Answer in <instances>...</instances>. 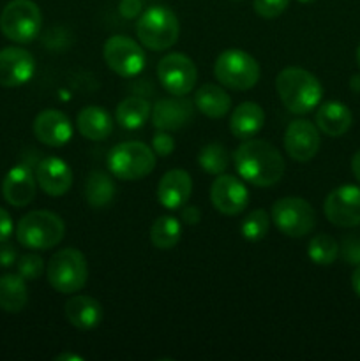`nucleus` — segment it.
<instances>
[{"mask_svg":"<svg viewBox=\"0 0 360 361\" xmlns=\"http://www.w3.org/2000/svg\"><path fill=\"white\" fill-rule=\"evenodd\" d=\"M353 123V115L342 102H325L316 111V127L330 137L344 136Z\"/></svg>","mask_w":360,"mask_h":361,"instance_id":"23","label":"nucleus"},{"mask_svg":"<svg viewBox=\"0 0 360 361\" xmlns=\"http://www.w3.org/2000/svg\"><path fill=\"white\" fill-rule=\"evenodd\" d=\"M152 115V106L147 99L140 97V95H131L126 97L122 102L116 106V122L124 127V129H140L148 122Z\"/></svg>","mask_w":360,"mask_h":361,"instance_id":"27","label":"nucleus"},{"mask_svg":"<svg viewBox=\"0 0 360 361\" xmlns=\"http://www.w3.org/2000/svg\"><path fill=\"white\" fill-rule=\"evenodd\" d=\"M272 222L282 235L304 238L316 226V212L302 197H282L272 207Z\"/></svg>","mask_w":360,"mask_h":361,"instance_id":"9","label":"nucleus"},{"mask_svg":"<svg viewBox=\"0 0 360 361\" xmlns=\"http://www.w3.org/2000/svg\"><path fill=\"white\" fill-rule=\"evenodd\" d=\"M35 180L41 190L48 196L60 197L69 192L73 185V171L60 157L42 159L35 169Z\"/></svg>","mask_w":360,"mask_h":361,"instance_id":"18","label":"nucleus"},{"mask_svg":"<svg viewBox=\"0 0 360 361\" xmlns=\"http://www.w3.org/2000/svg\"><path fill=\"white\" fill-rule=\"evenodd\" d=\"M352 288H353V291L356 293V296L360 298V264H356L355 271H353V275H352Z\"/></svg>","mask_w":360,"mask_h":361,"instance_id":"41","label":"nucleus"},{"mask_svg":"<svg viewBox=\"0 0 360 361\" xmlns=\"http://www.w3.org/2000/svg\"><path fill=\"white\" fill-rule=\"evenodd\" d=\"M136 34L145 48L152 51H164L179 41V18L164 6L148 7L138 20Z\"/></svg>","mask_w":360,"mask_h":361,"instance_id":"4","label":"nucleus"},{"mask_svg":"<svg viewBox=\"0 0 360 361\" xmlns=\"http://www.w3.org/2000/svg\"><path fill=\"white\" fill-rule=\"evenodd\" d=\"M56 361H83V356H78V355H71V353H62L55 358Z\"/></svg>","mask_w":360,"mask_h":361,"instance_id":"43","label":"nucleus"},{"mask_svg":"<svg viewBox=\"0 0 360 361\" xmlns=\"http://www.w3.org/2000/svg\"><path fill=\"white\" fill-rule=\"evenodd\" d=\"M289 6V0H253V7L258 16L265 20H274L281 16Z\"/></svg>","mask_w":360,"mask_h":361,"instance_id":"34","label":"nucleus"},{"mask_svg":"<svg viewBox=\"0 0 360 361\" xmlns=\"http://www.w3.org/2000/svg\"><path fill=\"white\" fill-rule=\"evenodd\" d=\"M356 62H359L360 66V44H359V49H356Z\"/></svg>","mask_w":360,"mask_h":361,"instance_id":"45","label":"nucleus"},{"mask_svg":"<svg viewBox=\"0 0 360 361\" xmlns=\"http://www.w3.org/2000/svg\"><path fill=\"white\" fill-rule=\"evenodd\" d=\"M349 87H352L353 92H356V94H359L360 92V74H356V76L352 78V81H349Z\"/></svg>","mask_w":360,"mask_h":361,"instance_id":"44","label":"nucleus"},{"mask_svg":"<svg viewBox=\"0 0 360 361\" xmlns=\"http://www.w3.org/2000/svg\"><path fill=\"white\" fill-rule=\"evenodd\" d=\"M41 9L32 0H11L0 14V30L9 41L28 44L41 32Z\"/></svg>","mask_w":360,"mask_h":361,"instance_id":"8","label":"nucleus"},{"mask_svg":"<svg viewBox=\"0 0 360 361\" xmlns=\"http://www.w3.org/2000/svg\"><path fill=\"white\" fill-rule=\"evenodd\" d=\"M265 126V111L258 102H242L236 106L229 118V130L239 140H251Z\"/></svg>","mask_w":360,"mask_h":361,"instance_id":"22","label":"nucleus"},{"mask_svg":"<svg viewBox=\"0 0 360 361\" xmlns=\"http://www.w3.org/2000/svg\"><path fill=\"white\" fill-rule=\"evenodd\" d=\"M193 180L186 169H172L159 180L157 200L168 210H180L189 201Z\"/></svg>","mask_w":360,"mask_h":361,"instance_id":"20","label":"nucleus"},{"mask_svg":"<svg viewBox=\"0 0 360 361\" xmlns=\"http://www.w3.org/2000/svg\"><path fill=\"white\" fill-rule=\"evenodd\" d=\"M66 235V224L56 214L34 210L20 219L16 238L20 245L30 250H48L59 245Z\"/></svg>","mask_w":360,"mask_h":361,"instance_id":"3","label":"nucleus"},{"mask_svg":"<svg viewBox=\"0 0 360 361\" xmlns=\"http://www.w3.org/2000/svg\"><path fill=\"white\" fill-rule=\"evenodd\" d=\"M182 238V222L172 215H161L150 228V242L155 249L169 250Z\"/></svg>","mask_w":360,"mask_h":361,"instance_id":"29","label":"nucleus"},{"mask_svg":"<svg viewBox=\"0 0 360 361\" xmlns=\"http://www.w3.org/2000/svg\"><path fill=\"white\" fill-rule=\"evenodd\" d=\"M34 134L46 147L60 148L73 137V126L66 113L59 109H44L35 116Z\"/></svg>","mask_w":360,"mask_h":361,"instance_id":"17","label":"nucleus"},{"mask_svg":"<svg viewBox=\"0 0 360 361\" xmlns=\"http://www.w3.org/2000/svg\"><path fill=\"white\" fill-rule=\"evenodd\" d=\"M152 150L159 157H168L175 150V140L169 136L166 130H159L154 137H152Z\"/></svg>","mask_w":360,"mask_h":361,"instance_id":"35","label":"nucleus"},{"mask_svg":"<svg viewBox=\"0 0 360 361\" xmlns=\"http://www.w3.org/2000/svg\"><path fill=\"white\" fill-rule=\"evenodd\" d=\"M35 73L34 56L23 48L0 49V87L16 88L28 83Z\"/></svg>","mask_w":360,"mask_h":361,"instance_id":"16","label":"nucleus"},{"mask_svg":"<svg viewBox=\"0 0 360 361\" xmlns=\"http://www.w3.org/2000/svg\"><path fill=\"white\" fill-rule=\"evenodd\" d=\"M162 88L172 95H187L194 88L198 71L193 60L184 53H168L157 66Z\"/></svg>","mask_w":360,"mask_h":361,"instance_id":"11","label":"nucleus"},{"mask_svg":"<svg viewBox=\"0 0 360 361\" xmlns=\"http://www.w3.org/2000/svg\"><path fill=\"white\" fill-rule=\"evenodd\" d=\"M13 219H11V215L0 207V243L7 242V240L11 238V235H13Z\"/></svg>","mask_w":360,"mask_h":361,"instance_id":"40","label":"nucleus"},{"mask_svg":"<svg viewBox=\"0 0 360 361\" xmlns=\"http://www.w3.org/2000/svg\"><path fill=\"white\" fill-rule=\"evenodd\" d=\"M16 268L18 275L23 277L25 281H35L44 271V261L37 254H25V256L18 257Z\"/></svg>","mask_w":360,"mask_h":361,"instance_id":"33","label":"nucleus"},{"mask_svg":"<svg viewBox=\"0 0 360 361\" xmlns=\"http://www.w3.org/2000/svg\"><path fill=\"white\" fill-rule=\"evenodd\" d=\"M194 106L205 116L217 120L229 113V109H232V97L226 94L222 87L207 83L198 88L196 94H194Z\"/></svg>","mask_w":360,"mask_h":361,"instance_id":"25","label":"nucleus"},{"mask_svg":"<svg viewBox=\"0 0 360 361\" xmlns=\"http://www.w3.org/2000/svg\"><path fill=\"white\" fill-rule=\"evenodd\" d=\"M78 130L90 141H104L112 134L113 122L109 113L101 106H87L76 116Z\"/></svg>","mask_w":360,"mask_h":361,"instance_id":"24","label":"nucleus"},{"mask_svg":"<svg viewBox=\"0 0 360 361\" xmlns=\"http://www.w3.org/2000/svg\"><path fill=\"white\" fill-rule=\"evenodd\" d=\"M106 66L122 78H134L145 69L147 56L143 48L134 39L126 35H113L102 48Z\"/></svg>","mask_w":360,"mask_h":361,"instance_id":"10","label":"nucleus"},{"mask_svg":"<svg viewBox=\"0 0 360 361\" xmlns=\"http://www.w3.org/2000/svg\"><path fill=\"white\" fill-rule=\"evenodd\" d=\"M49 286L62 295H73L85 288L88 279L87 259L78 249H62L55 252L46 268Z\"/></svg>","mask_w":360,"mask_h":361,"instance_id":"7","label":"nucleus"},{"mask_svg":"<svg viewBox=\"0 0 360 361\" xmlns=\"http://www.w3.org/2000/svg\"><path fill=\"white\" fill-rule=\"evenodd\" d=\"M18 261V250L11 243L2 242L0 243V268H11L16 264Z\"/></svg>","mask_w":360,"mask_h":361,"instance_id":"37","label":"nucleus"},{"mask_svg":"<svg viewBox=\"0 0 360 361\" xmlns=\"http://www.w3.org/2000/svg\"><path fill=\"white\" fill-rule=\"evenodd\" d=\"M194 102L186 99V95H173L161 99L152 108V123L157 130H179L193 122Z\"/></svg>","mask_w":360,"mask_h":361,"instance_id":"15","label":"nucleus"},{"mask_svg":"<svg viewBox=\"0 0 360 361\" xmlns=\"http://www.w3.org/2000/svg\"><path fill=\"white\" fill-rule=\"evenodd\" d=\"M37 189V180L32 169L25 164L9 169L2 182V196L11 207L23 208L32 203Z\"/></svg>","mask_w":360,"mask_h":361,"instance_id":"19","label":"nucleus"},{"mask_svg":"<svg viewBox=\"0 0 360 361\" xmlns=\"http://www.w3.org/2000/svg\"><path fill=\"white\" fill-rule=\"evenodd\" d=\"M352 171L355 175V178L360 182V150L352 157Z\"/></svg>","mask_w":360,"mask_h":361,"instance_id":"42","label":"nucleus"},{"mask_svg":"<svg viewBox=\"0 0 360 361\" xmlns=\"http://www.w3.org/2000/svg\"><path fill=\"white\" fill-rule=\"evenodd\" d=\"M323 212L337 228L360 226V187L341 185L332 190L325 200Z\"/></svg>","mask_w":360,"mask_h":361,"instance_id":"12","label":"nucleus"},{"mask_svg":"<svg viewBox=\"0 0 360 361\" xmlns=\"http://www.w3.org/2000/svg\"><path fill=\"white\" fill-rule=\"evenodd\" d=\"M180 219H182L184 224L187 226H196L201 221V210L193 204H184L180 208Z\"/></svg>","mask_w":360,"mask_h":361,"instance_id":"38","label":"nucleus"},{"mask_svg":"<svg viewBox=\"0 0 360 361\" xmlns=\"http://www.w3.org/2000/svg\"><path fill=\"white\" fill-rule=\"evenodd\" d=\"M342 254V259L348 264H360V236H349L339 247Z\"/></svg>","mask_w":360,"mask_h":361,"instance_id":"36","label":"nucleus"},{"mask_svg":"<svg viewBox=\"0 0 360 361\" xmlns=\"http://www.w3.org/2000/svg\"><path fill=\"white\" fill-rule=\"evenodd\" d=\"M300 4H311V2H314V0H299Z\"/></svg>","mask_w":360,"mask_h":361,"instance_id":"46","label":"nucleus"},{"mask_svg":"<svg viewBox=\"0 0 360 361\" xmlns=\"http://www.w3.org/2000/svg\"><path fill=\"white\" fill-rule=\"evenodd\" d=\"M268 228H270V215L263 208H256L242 221L240 233L247 242H260L267 236Z\"/></svg>","mask_w":360,"mask_h":361,"instance_id":"32","label":"nucleus"},{"mask_svg":"<svg viewBox=\"0 0 360 361\" xmlns=\"http://www.w3.org/2000/svg\"><path fill=\"white\" fill-rule=\"evenodd\" d=\"M64 312H66L67 321L81 331L94 330L102 321L101 303L95 298H92V296H73L71 300H67Z\"/></svg>","mask_w":360,"mask_h":361,"instance_id":"21","label":"nucleus"},{"mask_svg":"<svg viewBox=\"0 0 360 361\" xmlns=\"http://www.w3.org/2000/svg\"><path fill=\"white\" fill-rule=\"evenodd\" d=\"M275 90L282 106L295 115H306L318 108L323 97V87L314 74L300 67H286L277 74Z\"/></svg>","mask_w":360,"mask_h":361,"instance_id":"2","label":"nucleus"},{"mask_svg":"<svg viewBox=\"0 0 360 361\" xmlns=\"http://www.w3.org/2000/svg\"><path fill=\"white\" fill-rule=\"evenodd\" d=\"M307 256L314 264L320 267H328L339 256V243L330 235H316L311 238L309 247H307Z\"/></svg>","mask_w":360,"mask_h":361,"instance_id":"31","label":"nucleus"},{"mask_svg":"<svg viewBox=\"0 0 360 361\" xmlns=\"http://www.w3.org/2000/svg\"><path fill=\"white\" fill-rule=\"evenodd\" d=\"M198 164L208 175H222L229 166V154L222 145L208 143L198 154Z\"/></svg>","mask_w":360,"mask_h":361,"instance_id":"30","label":"nucleus"},{"mask_svg":"<svg viewBox=\"0 0 360 361\" xmlns=\"http://www.w3.org/2000/svg\"><path fill=\"white\" fill-rule=\"evenodd\" d=\"M214 74L222 87L229 90H251L260 80V63L254 56L239 48L224 49L214 63Z\"/></svg>","mask_w":360,"mask_h":361,"instance_id":"6","label":"nucleus"},{"mask_svg":"<svg viewBox=\"0 0 360 361\" xmlns=\"http://www.w3.org/2000/svg\"><path fill=\"white\" fill-rule=\"evenodd\" d=\"M116 192L115 182L104 171H92L85 182V200L92 208H106Z\"/></svg>","mask_w":360,"mask_h":361,"instance_id":"28","label":"nucleus"},{"mask_svg":"<svg viewBox=\"0 0 360 361\" xmlns=\"http://www.w3.org/2000/svg\"><path fill=\"white\" fill-rule=\"evenodd\" d=\"M240 178L256 187H272L282 178L286 162L281 152L263 140H247L233 154Z\"/></svg>","mask_w":360,"mask_h":361,"instance_id":"1","label":"nucleus"},{"mask_svg":"<svg viewBox=\"0 0 360 361\" xmlns=\"http://www.w3.org/2000/svg\"><path fill=\"white\" fill-rule=\"evenodd\" d=\"M320 130L307 120H293L284 133L286 154L296 162L311 161L320 150Z\"/></svg>","mask_w":360,"mask_h":361,"instance_id":"14","label":"nucleus"},{"mask_svg":"<svg viewBox=\"0 0 360 361\" xmlns=\"http://www.w3.org/2000/svg\"><path fill=\"white\" fill-rule=\"evenodd\" d=\"M212 207L222 215L242 214L249 204V190L244 185L242 180L232 175H217L210 187Z\"/></svg>","mask_w":360,"mask_h":361,"instance_id":"13","label":"nucleus"},{"mask_svg":"<svg viewBox=\"0 0 360 361\" xmlns=\"http://www.w3.org/2000/svg\"><path fill=\"white\" fill-rule=\"evenodd\" d=\"M108 168L115 178L134 182L154 171L155 154L152 147L141 141H124L109 150Z\"/></svg>","mask_w":360,"mask_h":361,"instance_id":"5","label":"nucleus"},{"mask_svg":"<svg viewBox=\"0 0 360 361\" xmlns=\"http://www.w3.org/2000/svg\"><path fill=\"white\" fill-rule=\"evenodd\" d=\"M119 11L124 18L133 20L141 13V0H120Z\"/></svg>","mask_w":360,"mask_h":361,"instance_id":"39","label":"nucleus"},{"mask_svg":"<svg viewBox=\"0 0 360 361\" xmlns=\"http://www.w3.org/2000/svg\"><path fill=\"white\" fill-rule=\"evenodd\" d=\"M28 291L25 279L20 275L6 274L0 277V309L18 314L27 307Z\"/></svg>","mask_w":360,"mask_h":361,"instance_id":"26","label":"nucleus"}]
</instances>
